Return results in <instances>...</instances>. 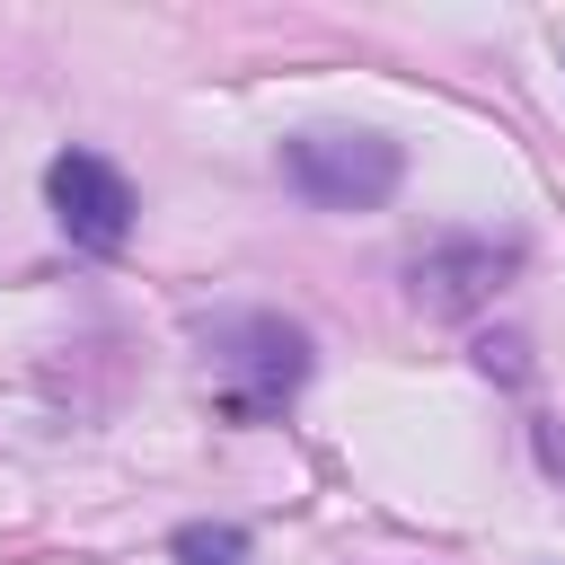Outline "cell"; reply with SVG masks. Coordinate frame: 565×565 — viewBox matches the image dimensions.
<instances>
[{
  "mask_svg": "<svg viewBox=\"0 0 565 565\" xmlns=\"http://www.w3.org/2000/svg\"><path fill=\"white\" fill-rule=\"evenodd\" d=\"M274 159H282L291 194H309L318 212H380L406 177V150L371 124H300V132H282Z\"/></svg>",
  "mask_w": 565,
  "mask_h": 565,
  "instance_id": "obj_1",
  "label": "cell"
},
{
  "mask_svg": "<svg viewBox=\"0 0 565 565\" xmlns=\"http://www.w3.org/2000/svg\"><path fill=\"white\" fill-rule=\"evenodd\" d=\"M203 344H212V371L238 380V388H230L238 415L282 406V397L309 380V335H300L291 318H274V309H230V318L203 327Z\"/></svg>",
  "mask_w": 565,
  "mask_h": 565,
  "instance_id": "obj_2",
  "label": "cell"
},
{
  "mask_svg": "<svg viewBox=\"0 0 565 565\" xmlns=\"http://www.w3.org/2000/svg\"><path fill=\"white\" fill-rule=\"evenodd\" d=\"M44 203H53V221L71 230V247H88V256H115V247L132 238V185H124V168L97 159V150H62V159L44 168Z\"/></svg>",
  "mask_w": 565,
  "mask_h": 565,
  "instance_id": "obj_3",
  "label": "cell"
},
{
  "mask_svg": "<svg viewBox=\"0 0 565 565\" xmlns=\"http://www.w3.org/2000/svg\"><path fill=\"white\" fill-rule=\"evenodd\" d=\"M512 247H494V238H441V247H424L415 265H406V300L424 309V318H468V309H486L503 282H512Z\"/></svg>",
  "mask_w": 565,
  "mask_h": 565,
  "instance_id": "obj_4",
  "label": "cell"
},
{
  "mask_svg": "<svg viewBox=\"0 0 565 565\" xmlns=\"http://www.w3.org/2000/svg\"><path fill=\"white\" fill-rule=\"evenodd\" d=\"M177 565H247V530L238 521H185L177 530Z\"/></svg>",
  "mask_w": 565,
  "mask_h": 565,
  "instance_id": "obj_5",
  "label": "cell"
},
{
  "mask_svg": "<svg viewBox=\"0 0 565 565\" xmlns=\"http://www.w3.org/2000/svg\"><path fill=\"white\" fill-rule=\"evenodd\" d=\"M477 362H486L494 380H521V335H486V344H477Z\"/></svg>",
  "mask_w": 565,
  "mask_h": 565,
  "instance_id": "obj_6",
  "label": "cell"
}]
</instances>
